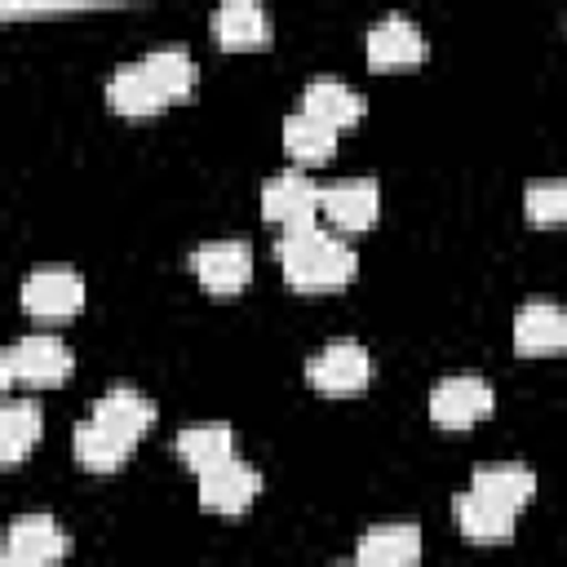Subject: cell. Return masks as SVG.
I'll use <instances>...</instances> for the list:
<instances>
[{
  "instance_id": "obj_10",
  "label": "cell",
  "mask_w": 567,
  "mask_h": 567,
  "mask_svg": "<svg viewBox=\"0 0 567 567\" xmlns=\"http://www.w3.org/2000/svg\"><path fill=\"white\" fill-rule=\"evenodd\" d=\"M368 62L377 71H399V66H416L425 62V35L412 18L390 13L368 31Z\"/></svg>"
},
{
  "instance_id": "obj_6",
  "label": "cell",
  "mask_w": 567,
  "mask_h": 567,
  "mask_svg": "<svg viewBox=\"0 0 567 567\" xmlns=\"http://www.w3.org/2000/svg\"><path fill=\"white\" fill-rule=\"evenodd\" d=\"M190 270L195 279L204 284V292L213 297H235L244 292V284L252 279V252L248 244L239 239H213V244H199L190 252Z\"/></svg>"
},
{
  "instance_id": "obj_5",
  "label": "cell",
  "mask_w": 567,
  "mask_h": 567,
  "mask_svg": "<svg viewBox=\"0 0 567 567\" xmlns=\"http://www.w3.org/2000/svg\"><path fill=\"white\" fill-rule=\"evenodd\" d=\"M261 217L284 230L315 226L319 217V186L301 168H284L261 186Z\"/></svg>"
},
{
  "instance_id": "obj_13",
  "label": "cell",
  "mask_w": 567,
  "mask_h": 567,
  "mask_svg": "<svg viewBox=\"0 0 567 567\" xmlns=\"http://www.w3.org/2000/svg\"><path fill=\"white\" fill-rule=\"evenodd\" d=\"M354 558L363 567H412L421 558V532L416 523H377L363 532Z\"/></svg>"
},
{
  "instance_id": "obj_23",
  "label": "cell",
  "mask_w": 567,
  "mask_h": 567,
  "mask_svg": "<svg viewBox=\"0 0 567 567\" xmlns=\"http://www.w3.org/2000/svg\"><path fill=\"white\" fill-rule=\"evenodd\" d=\"M284 146L301 164H323L337 151V128L315 120V115H306V111H297V115L284 120Z\"/></svg>"
},
{
  "instance_id": "obj_22",
  "label": "cell",
  "mask_w": 567,
  "mask_h": 567,
  "mask_svg": "<svg viewBox=\"0 0 567 567\" xmlns=\"http://www.w3.org/2000/svg\"><path fill=\"white\" fill-rule=\"evenodd\" d=\"M470 487L478 496H487V501H496V505H505V509L518 514L536 496V474L523 470V465H483V470H474Z\"/></svg>"
},
{
  "instance_id": "obj_27",
  "label": "cell",
  "mask_w": 567,
  "mask_h": 567,
  "mask_svg": "<svg viewBox=\"0 0 567 567\" xmlns=\"http://www.w3.org/2000/svg\"><path fill=\"white\" fill-rule=\"evenodd\" d=\"M332 567H363V563H359V558H350V563H332Z\"/></svg>"
},
{
  "instance_id": "obj_12",
  "label": "cell",
  "mask_w": 567,
  "mask_h": 567,
  "mask_svg": "<svg viewBox=\"0 0 567 567\" xmlns=\"http://www.w3.org/2000/svg\"><path fill=\"white\" fill-rule=\"evenodd\" d=\"M155 416H159V408L146 399V394H137V390H106L97 403H93V421H102L106 430H115L120 439H128L133 447L151 434V425H155Z\"/></svg>"
},
{
  "instance_id": "obj_8",
  "label": "cell",
  "mask_w": 567,
  "mask_h": 567,
  "mask_svg": "<svg viewBox=\"0 0 567 567\" xmlns=\"http://www.w3.org/2000/svg\"><path fill=\"white\" fill-rule=\"evenodd\" d=\"M84 306V279L66 266H44L22 279V310L35 319H71Z\"/></svg>"
},
{
  "instance_id": "obj_4",
  "label": "cell",
  "mask_w": 567,
  "mask_h": 567,
  "mask_svg": "<svg viewBox=\"0 0 567 567\" xmlns=\"http://www.w3.org/2000/svg\"><path fill=\"white\" fill-rule=\"evenodd\" d=\"M496 408V394L483 377L474 372H461V377H443L434 390H430V421L443 425V430H465L474 421H483L487 412Z\"/></svg>"
},
{
  "instance_id": "obj_18",
  "label": "cell",
  "mask_w": 567,
  "mask_h": 567,
  "mask_svg": "<svg viewBox=\"0 0 567 567\" xmlns=\"http://www.w3.org/2000/svg\"><path fill=\"white\" fill-rule=\"evenodd\" d=\"M173 452H177L195 474H204V470H213V465H221V461L235 456V434H230V425H221V421H199V425H186V430L173 439Z\"/></svg>"
},
{
  "instance_id": "obj_21",
  "label": "cell",
  "mask_w": 567,
  "mask_h": 567,
  "mask_svg": "<svg viewBox=\"0 0 567 567\" xmlns=\"http://www.w3.org/2000/svg\"><path fill=\"white\" fill-rule=\"evenodd\" d=\"M75 461L89 470V474H111V470H120L124 461H128V452H133V443L128 439H120L115 430H106L102 421H80L75 425Z\"/></svg>"
},
{
  "instance_id": "obj_2",
  "label": "cell",
  "mask_w": 567,
  "mask_h": 567,
  "mask_svg": "<svg viewBox=\"0 0 567 567\" xmlns=\"http://www.w3.org/2000/svg\"><path fill=\"white\" fill-rule=\"evenodd\" d=\"M71 368H75L71 346L62 337H49V332H31L0 354V381L4 385H58L71 377Z\"/></svg>"
},
{
  "instance_id": "obj_14",
  "label": "cell",
  "mask_w": 567,
  "mask_h": 567,
  "mask_svg": "<svg viewBox=\"0 0 567 567\" xmlns=\"http://www.w3.org/2000/svg\"><path fill=\"white\" fill-rule=\"evenodd\" d=\"M4 549H13V554H22V558H35V563H58L66 549H71V540H66V532L58 527V518H49V514H18L13 523H9V536H4Z\"/></svg>"
},
{
  "instance_id": "obj_16",
  "label": "cell",
  "mask_w": 567,
  "mask_h": 567,
  "mask_svg": "<svg viewBox=\"0 0 567 567\" xmlns=\"http://www.w3.org/2000/svg\"><path fill=\"white\" fill-rule=\"evenodd\" d=\"M452 518H456V527H461L470 540H509L518 514L505 509V505H496V501H487V496H478V492L470 487V492H461V496L452 501Z\"/></svg>"
},
{
  "instance_id": "obj_11",
  "label": "cell",
  "mask_w": 567,
  "mask_h": 567,
  "mask_svg": "<svg viewBox=\"0 0 567 567\" xmlns=\"http://www.w3.org/2000/svg\"><path fill=\"white\" fill-rule=\"evenodd\" d=\"M514 350L527 359L567 350V310H558L554 301H527L514 315Z\"/></svg>"
},
{
  "instance_id": "obj_26",
  "label": "cell",
  "mask_w": 567,
  "mask_h": 567,
  "mask_svg": "<svg viewBox=\"0 0 567 567\" xmlns=\"http://www.w3.org/2000/svg\"><path fill=\"white\" fill-rule=\"evenodd\" d=\"M0 567H44V563H35V558H22V554L4 549V554H0Z\"/></svg>"
},
{
  "instance_id": "obj_19",
  "label": "cell",
  "mask_w": 567,
  "mask_h": 567,
  "mask_svg": "<svg viewBox=\"0 0 567 567\" xmlns=\"http://www.w3.org/2000/svg\"><path fill=\"white\" fill-rule=\"evenodd\" d=\"M44 434V412L31 399H9L0 408V461L18 465Z\"/></svg>"
},
{
  "instance_id": "obj_15",
  "label": "cell",
  "mask_w": 567,
  "mask_h": 567,
  "mask_svg": "<svg viewBox=\"0 0 567 567\" xmlns=\"http://www.w3.org/2000/svg\"><path fill=\"white\" fill-rule=\"evenodd\" d=\"M213 35L221 49H261L270 44V18L252 0H226L213 13Z\"/></svg>"
},
{
  "instance_id": "obj_1",
  "label": "cell",
  "mask_w": 567,
  "mask_h": 567,
  "mask_svg": "<svg viewBox=\"0 0 567 567\" xmlns=\"http://www.w3.org/2000/svg\"><path fill=\"white\" fill-rule=\"evenodd\" d=\"M275 261L297 292H341L359 270L354 248L337 230H323L319 221L301 230H284L275 239Z\"/></svg>"
},
{
  "instance_id": "obj_24",
  "label": "cell",
  "mask_w": 567,
  "mask_h": 567,
  "mask_svg": "<svg viewBox=\"0 0 567 567\" xmlns=\"http://www.w3.org/2000/svg\"><path fill=\"white\" fill-rule=\"evenodd\" d=\"M142 66H146V75L155 80V89H159L168 102L186 97V93L195 89V80H199L195 58H190L186 49H151V53L142 58Z\"/></svg>"
},
{
  "instance_id": "obj_9",
  "label": "cell",
  "mask_w": 567,
  "mask_h": 567,
  "mask_svg": "<svg viewBox=\"0 0 567 567\" xmlns=\"http://www.w3.org/2000/svg\"><path fill=\"white\" fill-rule=\"evenodd\" d=\"M257 492H261V474L235 456L199 474V505L213 514H239L252 505Z\"/></svg>"
},
{
  "instance_id": "obj_7",
  "label": "cell",
  "mask_w": 567,
  "mask_h": 567,
  "mask_svg": "<svg viewBox=\"0 0 567 567\" xmlns=\"http://www.w3.org/2000/svg\"><path fill=\"white\" fill-rule=\"evenodd\" d=\"M377 213H381V190L368 177L332 182V186L319 190V217L332 230H341V235H354V230L377 226Z\"/></svg>"
},
{
  "instance_id": "obj_25",
  "label": "cell",
  "mask_w": 567,
  "mask_h": 567,
  "mask_svg": "<svg viewBox=\"0 0 567 567\" xmlns=\"http://www.w3.org/2000/svg\"><path fill=\"white\" fill-rule=\"evenodd\" d=\"M523 213L532 226H567V182H540L523 195Z\"/></svg>"
},
{
  "instance_id": "obj_3",
  "label": "cell",
  "mask_w": 567,
  "mask_h": 567,
  "mask_svg": "<svg viewBox=\"0 0 567 567\" xmlns=\"http://www.w3.org/2000/svg\"><path fill=\"white\" fill-rule=\"evenodd\" d=\"M306 381L328 394V399H350V394H363L368 381H372V359L359 341L350 337H337L328 346H319L310 359H306Z\"/></svg>"
},
{
  "instance_id": "obj_20",
  "label": "cell",
  "mask_w": 567,
  "mask_h": 567,
  "mask_svg": "<svg viewBox=\"0 0 567 567\" xmlns=\"http://www.w3.org/2000/svg\"><path fill=\"white\" fill-rule=\"evenodd\" d=\"M106 102H111L120 115H159V111L168 106V97L155 89V80L146 75L142 62H128V66H120V71L111 75Z\"/></svg>"
},
{
  "instance_id": "obj_17",
  "label": "cell",
  "mask_w": 567,
  "mask_h": 567,
  "mask_svg": "<svg viewBox=\"0 0 567 567\" xmlns=\"http://www.w3.org/2000/svg\"><path fill=\"white\" fill-rule=\"evenodd\" d=\"M301 111L332 124V128H350L363 120V93H354L341 80H310L301 93Z\"/></svg>"
}]
</instances>
